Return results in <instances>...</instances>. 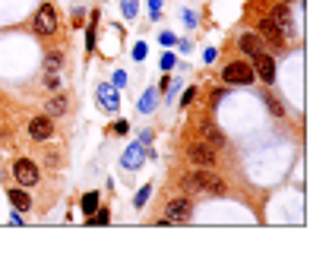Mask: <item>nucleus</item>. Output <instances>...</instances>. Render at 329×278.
<instances>
[{"mask_svg": "<svg viewBox=\"0 0 329 278\" xmlns=\"http://www.w3.org/2000/svg\"><path fill=\"white\" fill-rule=\"evenodd\" d=\"M184 190L187 193H209V196H222L225 190V180L219 174H209V171H196V174H187L184 177Z\"/></svg>", "mask_w": 329, "mask_h": 278, "instance_id": "obj_1", "label": "nucleus"}, {"mask_svg": "<svg viewBox=\"0 0 329 278\" xmlns=\"http://www.w3.org/2000/svg\"><path fill=\"white\" fill-rule=\"evenodd\" d=\"M222 79L228 85H253L256 82V73L250 64H241V60H235V64H228L222 70Z\"/></svg>", "mask_w": 329, "mask_h": 278, "instance_id": "obj_2", "label": "nucleus"}, {"mask_svg": "<svg viewBox=\"0 0 329 278\" xmlns=\"http://www.w3.org/2000/svg\"><path fill=\"white\" fill-rule=\"evenodd\" d=\"M190 218H193V203L190 199H171L159 224H187Z\"/></svg>", "mask_w": 329, "mask_h": 278, "instance_id": "obj_3", "label": "nucleus"}, {"mask_svg": "<svg viewBox=\"0 0 329 278\" xmlns=\"http://www.w3.org/2000/svg\"><path fill=\"white\" fill-rule=\"evenodd\" d=\"M13 177H16V184L19 187H35L38 180H41V174H38V164L35 161H29V158H16V164H13Z\"/></svg>", "mask_w": 329, "mask_h": 278, "instance_id": "obj_4", "label": "nucleus"}, {"mask_svg": "<svg viewBox=\"0 0 329 278\" xmlns=\"http://www.w3.org/2000/svg\"><path fill=\"white\" fill-rule=\"evenodd\" d=\"M187 158L193 164H200V168H212V164L219 161V155H215V149L209 142H190L187 145Z\"/></svg>", "mask_w": 329, "mask_h": 278, "instance_id": "obj_5", "label": "nucleus"}, {"mask_svg": "<svg viewBox=\"0 0 329 278\" xmlns=\"http://www.w3.org/2000/svg\"><path fill=\"white\" fill-rule=\"evenodd\" d=\"M35 32L45 35V38L57 32V10L51 3H41L38 6V13H35Z\"/></svg>", "mask_w": 329, "mask_h": 278, "instance_id": "obj_6", "label": "nucleus"}, {"mask_svg": "<svg viewBox=\"0 0 329 278\" xmlns=\"http://www.w3.org/2000/svg\"><path fill=\"white\" fill-rule=\"evenodd\" d=\"M269 19L275 22V29H279V35H282V41H288V38H294V19H291V10L285 3H279L272 10V16Z\"/></svg>", "mask_w": 329, "mask_h": 278, "instance_id": "obj_7", "label": "nucleus"}, {"mask_svg": "<svg viewBox=\"0 0 329 278\" xmlns=\"http://www.w3.org/2000/svg\"><path fill=\"white\" fill-rule=\"evenodd\" d=\"M253 73H256V79L259 82H266V85H272L275 82V60H272V54H256L253 57Z\"/></svg>", "mask_w": 329, "mask_h": 278, "instance_id": "obj_8", "label": "nucleus"}, {"mask_svg": "<svg viewBox=\"0 0 329 278\" xmlns=\"http://www.w3.org/2000/svg\"><path fill=\"white\" fill-rule=\"evenodd\" d=\"M146 155H149V152H146V145H143V142H133V145H130V149L124 152L120 164H124L127 171H136V168H140V164L146 161Z\"/></svg>", "mask_w": 329, "mask_h": 278, "instance_id": "obj_9", "label": "nucleus"}, {"mask_svg": "<svg viewBox=\"0 0 329 278\" xmlns=\"http://www.w3.org/2000/svg\"><path fill=\"white\" fill-rule=\"evenodd\" d=\"M95 95H98V104H101V108H105V111H117L120 108V95H117V89H114V85H98V92H95Z\"/></svg>", "mask_w": 329, "mask_h": 278, "instance_id": "obj_10", "label": "nucleus"}, {"mask_svg": "<svg viewBox=\"0 0 329 278\" xmlns=\"http://www.w3.org/2000/svg\"><path fill=\"white\" fill-rule=\"evenodd\" d=\"M29 136L32 139H51L54 136V120L51 117H35L29 124Z\"/></svg>", "mask_w": 329, "mask_h": 278, "instance_id": "obj_11", "label": "nucleus"}, {"mask_svg": "<svg viewBox=\"0 0 329 278\" xmlns=\"http://www.w3.org/2000/svg\"><path fill=\"white\" fill-rule=\"evenodd\" d=\"M256 29H259V38H263V41H269V45H275V48L285 45V41H282V35H279V29H275V22L269 19V16H266V19H259Z\"/></svg>", "mask_w": 329, "mask_h": 278, "instance_id": "obj_12", "label": "nucleus"}, {"mask_svg": "<svg viewBox=\"0 0 329 278\" xmlns=\"http://www.w3.org/2000/svg\"><path fill=\"white\" fill-rule=\"evenodd\" d=\"M238 45H241V51H247V54H250V60L266 51V41H263V38H256V35H241Z\"/></svg>", "mask_w": 329, "mask_h": 278, "instance_id": "obj_13", "label": "nucleus"}, {"mask_svg": "<svg viewBox=\"0 0 329 278\" xmlns=\"http://www.w3.org/2000/svg\"><path fill=\"white\" fill-rule=\"evenodd\" d=\"M10 203L16 206V212H29L32 208V199L25 193V187H10Z\"/></svg>", "mask_w": 329, "mask_h": 278, "instance_id": "obj_14", "label": "nucleus"}, {"mask_svg": "<svg viewBox=\"0 0 329 278\" xmlns=\"http://www.w3.org/2000/svg\"><path fill=\"white\" fill-rule=\"evenodd\" d=\"M203 133H206V142H209L212 149H222L225 145V133L215 124H203Z\"/></svg>", "mask_w": 329, "mask_h": 278, "instance_id": "obj_15", "label": "nucleus"}, {"mask_svg": "<svg viewBox=\"0 0 329 278\" xmlns=\"http://www.w3.org/2000/svg\"><path fill=\"white\" fill-rule=\"evenodd\" d=\"M64 70V54L60 51H48V57H45V73H60Z\"/></svg>", "mask_w": 329, "mask_h": 278, "instance_id": "obj_16", "label": "nucleus"}, {"mask_svg": "<svg viewBox=\"0 0 329 278\" xmlns=\"http://www.w3.org/2000/svg\"><path fill=\"white\" fill-rule=\"evenodd\" d=\"M155 101H159V92L149 89V92H143V98H140V104H136V108H140L143 114H152V111H155Z\"/></svg>", "mask_w": 329, "mask_h": 278, "instance_id": "obj_17", "label": "nucleus"}, {"mask_svg": "<svg viewBox=\"0 0 329 278\" xmlns=\"http://www.w3.org/2000/svg\"><path fill=\"white\" fill-rule=\"evenodd\" d=\"M60 114H67V98L64 95H57V98L48 101V117H60Z\"/></svg>", "mask_w": 329, "mask_h": 278, "instance_id": "obj_18", "label": "nucleus"}, {"mask_svg": "<svg viewBox=\"0 0 329 278\" xmlns=\"http://www.w3.org/2000/svg\"><path fill=\"white\" fill-rule=\"evenodd\" d=\"M95 208H98V193L92 190V193H85V196H82V212L92 218V212H95Z\"/></svg>", "mask_w": 329, "mask_h": 278, "instance_id": "obj_19", "label": "nucleus"}, {"mask_svg": "<svg viewBox=\"0 0 329 278\" xmlns=\"http://www.w3.org/2000/svg\"><path fill=\"white\" fill-rule=\"evenodd\" d=\"M92 215H95V218H92L95 224H108V221H111V212H108V208H95Z\"/></svg>", "mask_w": 329, "mask_h": 278, "instance_id": "obj_20", "label": "nucleus"}, {"mask_svg": "<svg viewBox=\"0 0 329 278\" xmlns=\"http://www.w3.org/2000/svg\"><path fill=\"white\" fill-rule=\"evenodd\" d=\"M149 193H152V187H143L140 193H136V199H133V206L140 208V206H146V199H149Z\"/></svg>", "mask_w": 329, "mask_h": 278, "instance_id": "obj_21", "label": "nucleus"}, {"mask_svg": "<svg viewBox=\"0 0 329 278\" xmlns=\"http://www.w3.org/2000/svg\"><path fill=\"white\" fill-rule=\"evenodd\" d=\"M45 85L48 89H60V73H45Z\"/></svg>", "mask_w": 329, "mask_h": 278, "instance_id": "obj_22", "label": "nucleus"}, {"mask_svg": "<svg viewBox=\"0 0 329 278\" xmlns=\"http://www.w3.org/2000/svg\"><path fill=\"white\" fill-rule=\"evenodd\" d=\"M120 6H124V16H127V19H133V16H136V0H124Z\"/></svg>", "mask_w": 329, "mask_h": 278, "instance_id": "obj_23", "label": "nucleus"}, {"mask_svg": "<svg viewBox=\"0 0 329 278\" xmlns=\"http://www.w3.org/2000/svg\"><path fill=\"white\" fill-rule=\"evenodd\" d=\"M266 104H269V111H272V114H275V117H282V114H285V111H282V104H279V101H275V98H269V101H266Z\"/></svg>", "mask_w": 329, "mask_h": 278, "instance_id": "obj_24", "label": "nucleus"}, {"mask_svg": "<svg viewBox=\"0 0 329 278\" xmlns=\"http://www.w3.org/2000/svg\"><path fill=\"white\" fill-rule=\"evenodd\" d=\"M146 57V45L140 41V45H133V60H143Z\"/></svg>", "mask_w": 329, "mask_h": 278, "instance_id": "obj_25", "label": "nucleus"}, {"mask_svg": "<svg viewBox=\"0 0 329 278\" xmlns=\"http://www.w3.org/2000/svg\"><path fill=\"white\" fill-rule=\"evenodd\" d=\"M111 130H114V133H117V136H124V133H127V130H130V127H127V120H117V124H114V127H111Z\"/></svg>", "mask_w": 329, "mask_h": 278, "instance_id": "obj_26", "label": "nucleus"}, {"mask_svg": "<svg viewBox=\"0 0 329 278\" xmlns=\"http://www.w3.org/2000/svg\"><path fill=\"white\" fill-rule=\"evenodd\" d=\"M193 98H196V89H193V85H190V89L184 92V98H180V104H190Z\"/></svg>", "mask_w": 329, "mask_h": 278, "instance_id": "obj_27", "label": "nucleus"}, {"mask_svg": "<svg viewBox=\"0 0 329 278\" xmlns=\"http://www.w3.org/2000/svg\"><path fill=\"white\" fill-rule=\"evenodd\" d=\"M159 10H162V0H149V13H152V19L159 16Z\"/></svg>", "mask_w": 329, "mask_h": 278, "instance_id": "obj_28", "label": "nucleus"}, {"mask_svg": "<svg viewBox=\"0 0 329 278\" xmlns=\"http://www.w3.org/2000/svg\"><path fill=\"white\" fill-rule=\"evenodd\" d=\"M162 45H177V38L171 32H162Z\"/></svg>", "mask_w": 329, "mask_h": 278, "instance_id": "obj_29", "label": "nucleus"}, {"mask_svg": "<svg viewBox=\"0 0 329 278\" xmlns=\"http://www.w3.org/2000/svg\"><path fill=\"white\" fill-rule=\"evenodd\" d=\"M171 67H174V57L164 54V57H162V70H171Z\"/></svg>", "mask_w": 329, "mask_h": 278, "instance_id": "obj_30", "label": "nucleus"}, {"mask_svg": "<svg viewBox=\"0 0 329 278\" xmlns=\"http://www.w3.org/2000/svg\"><path fill=\"white\" fill-rule=\"evenodd\" d=\"M127 82V73H124V70H117V73H114V85H124Z\"/></svg>", "mask_w": 329, "mask_h": 278, "instance_id": "obj_31", "label": "nucleus"}, {"mask_svg": "<svg viewBox=\"0 0 329 278\" xmlns=\"http://www.w3.org/2000/svg\"><path fill=\"white\" fill-rule=\"evenodd\" d=\"M215 57H219V51H215V48H209V51H206V64H212Z\"/></svg>", "mask_w": 329, "mask_h": 278, "instance_id": "obj_32", "label": "nucleus"}, {"mask_svg": "<svg viewBox=\"0 0 329 278\" xmlns=\"http://www.w3.org/2000/svg\"><path fill=\"white\" fill-rule=\"evenodd\" d=\"M285 3H291V0H285Z\"/></svg>", "mask_w": 329, "mask_h": 278, "instance_id": "obj_33", "label": "nucleus"}]
</instances>
